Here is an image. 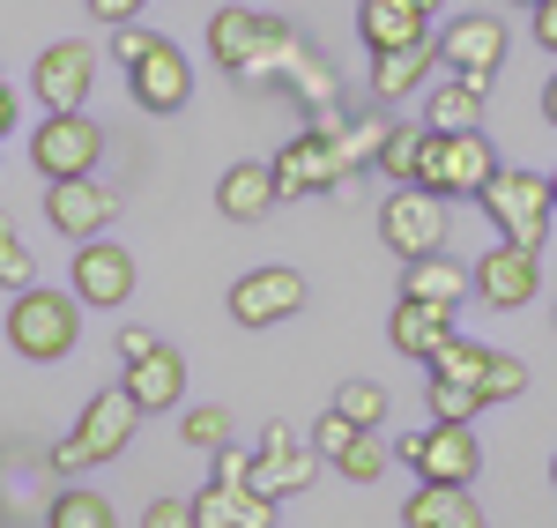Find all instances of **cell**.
<instances>
[{"label": "cell", "instance_id": "34", "mask_svg": "<svg viewBox=\"0 0 557 528\" xmlns=\"http://www.w3.org/2000/svg\"><path fill=\"white\" fill-rule=\"evenodd\" d=\"M335 469H343L349 484H380V469H386V446L372 440V432H357V440L335 454Z\"/></svg>", "mask_w": 557, "mask_h": 528}, {"label": "cell", "instance_id": "3", "mask_svg": "<svg viewBox=\"0 0 557 528\" xmlns=\"http://www.w3.org/2000/svg\"><path fill=\"white\" fill-rule=\"evenodd\" d=\"M134 425H141V402L127 395V380H120V388H104V395H89V409L75 417V432L52 446V469H60V477H75V469H97V462L127 454Z\"/></svg>", "mask_w": 557, "mask_h": 528}, {"label": "cell", "instance_id": "18", "mask_svg": "<svg viewBox=\"0 0 557 528\" xmlns=\"http://www.w3.org/2000/svg\"><path fill=\"white\" fill-rule=\"evenodd\" d=\"M475 291V268L454 261L446 246L438 254H417V261H401V298H424V306H461Z\"/></svg>", "mask_w": 557, "mask_h": 528}, {"label": "cell", "instance_id": "20", "mask_svg": "<svg viewBox=\"0 0 557 528\" xmlns=\"http://www.w3.org/2000/svg\"><path fill=\"white\" fill-rule=\"evenodd\" d=\"M454 312H461V306H424V298H401V306L386 312V343H394L401 357H417V365H424V357L454 335Z\"/></svg>", "mask_w": 557, "mask_h": 528}, {"label": "cell", "instance_id": "23", "mask_svg": "<svg viewBox=\"0 0 557 528\" xmlns=\"http://www.w3.org/2000/svg\"><path fill=\"white\" fill-rule=\"evenodd\" d=\"M424 67H438V45L431 38L394 45V52H372V97H380V105H401L409 89H424Z\"/></svg>", "mask_w": 557, "mask_h": 528}, {"label": "cell", "instance_id": "36", "mask_svg": "<svg viewBox=\"0 0 557 528\" xmlns=\"http://www.w3.org/2000/svg\"><path fill=\"white\" fill-rule=\"evenodd\" d=\"M194 521H201V528H238L231 491H223V484H201V491H194Z\"/></svg>", "mask_w": 557, "mask_h": 528}, {"label": "cell", "instance_id": "39", "mask_svg": "<svg viewBox=\"0 0 557 528\" xmlns=\"http://www.w3.org/2000/svg\"><path fill=\"white\" fill-rule=\"evenodd\" d=\"M141 528H201V521H194V499H157L141 514Z\"/></svg>", "mask_w": 557, "mask_h": 528}, {"label": "cell", "instance_id": "1", "mask_svg": "<svg viewBox=\"0 0 557 528\" xmlns=\"http://www.w3.org/2000/svg\"><path fill=\"white\" fill-rule=\"evenodd\" d=\"M209 52H215V67H231L238 83H290V67L305 60V45L275 15H260V8H215Z\"/></svg>", "mask_w": 557, "mask_h": 528}, {"label": "cell", "instance_id": "2", "mask_svg": "<svg viewBox=\"0 0 557 528\" xmlns=\"http://www.w3.org/2000/svg\"><path fill=\"white\" fill-rule=\"evenodd\" d=\"M75 335H83V298L67 306V291H15V306H8V351L30 357V365H60V357L75 351Z\"/></svg>", "mask_w": 557, "mask_h": 528}, {"label": "cell", "instance_id": "14", "mask_svg": "<svg viewBox=\"0 0 557 528\" xmlns=\"http://www.w3.org/2000/svg\"><path fill=\"white\" fill-rule=\"evenodd\" d=\"M127 89H134V105L141 112H186V97H194V67H186V52H178L172 38H157L141 60L127 67Z\"/></svg>", "mask_w": 557, "mask_h": 528}, {"label": "cell", "instance_id": "46", "mask_svg": "<svg viewBox=\"0 0 557 528\" xmlns=\"http://www.w3.org/2000/svg\"><path fill=\"white\" fill-rule=\"evenodd\" d=\"M513 8H543V0H513Z\"/></svg>", "mask_w": 557, "mask_h": 528}, {"label": "cell", "instance_id": "30", "mask_svg": "<svg viewBox=\"0 0 557 528\" xmlns=\"http://www.w3.org/2000/svg\"><path fill=\"white\" fill-rule=\"evenodd\" d=\"M417 157H424V127H386L380 172L394 179V186H409V179H417Z\"/></svg>", "mask_w": 557, "mask_h": 528}, {"label": "cell", "instance_id": "6", "mask_svg": "<svg viewBox=\"0 0 557 528\" xmlns=\"http://www.w3.org/2000/svg\"><path fill=\"white\" fill-rule=\"evenodd\" d=\"M394 454L417 469V484H475V469H483L475 425H446V417H431L424 432H409Z\"/></svg>", "mask_w": 557, "mask_h": 528}, {"label": "cell", "instance_id": "21", "mask_svg": "<svg viewBox=\"0 0 557 528\" xmlns=\"http://www.w3.org/2000/svg\"><path fill=\"white\" fill-rule=\"evenodd\" d=\"M283 201V186H275V164H231V172L215 179V209L231 223H260L268 209Z\"/></svg>", "mask_w": 557, "mask_h": 528}, {"label": "cell", "instance_id": "16", "mask_svg": "<svg viewBox=\"0 0 557 528\" xmlns=\"http://www.w3.org/2000/svg\"><path fill=\"white\" fill-rule=\"evenodd\" d=\"M38 97H45V112H83V97L89 83H97V52H89L83 38H60V45H45L38 52Z\"/></svg>", "mask_w": 557, "mask_h": 528}, {"label": "cell", "instance_id": "28", "mask_svg": "<svg viewBox=\"0 0 557 528\" xmlns=\"http://www.w3.org/2000/svg\"><path fill=\"white\" fill-rule=\"evenodd\" d=\"M475 395H483V409H491V402H520V395H528V365H520L513 351H491V357H483Z\"/></svg>", "mask_w": 557, "mask_h": 528}, {"label": "cell", "instance_id": "48", "mask_svg": "<svg viewBox=\"0 0 557 528\" xmlns=\"http://www.w3.org/2000/svg\"><path fill=\"white\" fill-rule=\"evenodd\" d=\"M550 194H557V172H550Z\"/></svg>", "mask_w": 557, "mask_h": 528}, {"label": "cell", "instance_id": "29", "mask_svg": "<svg viewBox=\"0 0 557 528\" xmlns=\"http://www.w3.org/2000/svg\"><path fill=\"white\" fill-rule=\"evenodd\" d=\"M483 357H491V351H475V343H461V335H446L424 365H431V380H469V388H475V380H483Z\"/></svg>", "mask_w": 557, "mask_h": 528}, {"label": "cell", "instance_id": "40", "mask_svg": "<svg viewBox=\"0 0 557 528\" xmlns=\"http://www.w3.org/2000/svg\"><path fill=\"white\" fill-rule=\"evenodd\" d=\"M149 351H164V343H157V335H149V328H120V365H134V357H149Z\"/></svg>", "mask_w": 557, "mask_h": 528}, {"label": "cell", "instance_id": "25", "mask_svg": "<svg viewBox=\"0 0 557 528\" xmlns=\"http://www.w3.org/2000/svg\"><path fill=\"white\" fill-rule=\"evenodd\" d=\"M483 97H491V89L461 83V75H454V83H438V89L424 97V127H438V134H469V127H483Z\"/></svg>", "mask_w": 557, "mask_h": 528}, {"label": "cell", "instance_id": "11", "mask_svg": "<svg viewBox=\"0 0 557 528\" xmlns=\"http://www.w3.org/2000/svg\"><path fill=\"white\" fill-rule=\"evenodd\" d=\"M535 291H543V254L535 246H491L483 261H475V298L491 312H520V306H535Z\"/></svg>", "mask_w": 557, "mask_h": 528}, {"label": "cell", "instance_id": "38", "mask_svg": "<svg viewBox=\"0 0 557 528\" xmlns=\"http://www.w3.org/2000/svg\"><path fill=\"white\" fill-rule=\"evenodd\" d=\"M215 484H253V454L231 440V446H215Z\"/></svg>", "mask_w": 557, "mask_h": 528}, {"label": "cell", "instance_id": "4", "mask_svg": "<svg viewBox=\"0 0 557 528\" xmlns=\"http://www.w3.org/2000/svg\"><path fill=\"white\" fill-rule=\"evenodd\" d=\"M506 172L498 164V149L483 142V134H438V127H424V157H417V179L409 186H431V194H469V201H483V186Z\"/></svg>", "mask_w": 557, "mask_h": 528}, {"label": "cell", "instance_id": "22", "mask_svg": "<svg viewBox=\"0 0 557 528\" xmlns=\"http://www.w3.org/2000/svg\"><path fill=\"white\" fill-rule=\"evenodd\" d=\"M401 521L409 528H483V506H475L469 484H417L401 499Z\"/></svg>", "mask_w": 557, "mask_h": 528}, {"label": "cell", "instance_id": "35", "mask_svg": "<svg viewBox=\"0 0 557 528\" xmlns=\"http://www.w3.org/2000/svg\"><path fill=\"white\" fill-rule=\"evenodd\" d=\"M357 432H372V425H349L343 409H327V417H320V425H312V446H320V454H327V462H335V454H343V446L357 440Z\"/></svg>", "mask_w": 557, "mask_h": 528}, {"label": "cell", "instance_id": "8", "mask_svg": "<svg viewBox=\"0 0 557 528\" xmlns=\"http://www.w3.org/2000/svg\"><path fill=\"white\" fill-rule=\"evenodd\" d=\"M275 186H283V201H298V194H343L349 186V164H343V149H335V134H320V127H305L290 134L275 157Z\"/></svg>", "mask_w": 557, "mask_h": 528}, {"label": "cell", "instance_id": "19", "mask_svg": "<svg viewBox=\"0 0 557 528\" xmlns=\"http://www.w3.org/2000/svg\"><path fill=\"white\" fill-rule=\"evenodd\" d=\"M357 38H364V52L417 45V38H431V8H417V0H364L357 8Z\"/></svg>", "mask_w": 557, "mask_h": 528}, {"label": "cell", "instance_id": "15", "mask_svg": "<svg viewBox=\"0 0 557 528\" xmlns=\"http://www.w3.org/2000/svg\"><path fill=\"white\" fill-rule=\"evenodd\" d=\"M298 306H305L298 268H253V275L231 283V320L238 328H275V320H290Z\"/></svg>", "mask_w": 557, "mask_h": 528}, {"label": "cell", "instance_id": "27", "mask_svg": "<svg viewBox=\"0 0 557 528\" xmlns=\"http://www.w3.org/2000/svg\"><path fill=\"white\" fill-rule=\"evenodd\" d=\"M238 432V417L223 409V402H201V409H186V425H178V440L194 446V454H215V446H231Z\"/></svg>", "mask_w": 557, "mask_h": 528}, {"label": "cell", "instance_id": "10", "mask_svg": "<svg viewBox=\"0 0 557 528\" xmlns=\"http://www.w3.org/2000/svg\"><path fill=\"white\" fill-rule=\"evenodd\" d=\"M438 67H454L461 83L491 89V83H498V67H506V23H498V15H461V23H446V38H438Z\"/></svg>", "mask_w": 557, "mask_h": 528}, {"label": "cell", "instance_id": "9", "mask_svg": "<svg viewBox=\"0 0 557 528\" xmlns=\"http://www.w3.org/2000/svg\"><path fill=\"white\" fill-rule=\"evenodd\" d=\"M380 238L401 261L438 254V246H446V194H431V186H394L386 209H380Z\"/></svg>", "mask_w": 557, "mask_h": 528}, {"label": "cell", "instance_id": "32", "mask_svg": "<svg viewBox=\"0 0 557 528\" xmlns=\"http://www.w3.org/2000/svg\"><path fill=\"white\" fill-rule=\"evenodd\" d=\"M335 409H343L349 425H386V388L380 380H343L335 388Z\"/></svg>", "mask_w": 557, "mask_h": 528}, {"label": "cell", "instance_id": "17", "mask_svg": "<svg viewBox=\"0 0 557 528\" xmlns=\"http://www.w3.org/2000/svg\"><path fill=\"white\" fill-rule=\"evenodd\" d=\"M75 298H83V306H127L134 298V254L127 246L83 238V246H75Z\"/></svg>", "mask_w": 557, "mask_h": 528}, {"label": "cell", "instance_id": "43", "mask_svg": "<svg viewBox=\"0 0 557 528\" xmlns=\"http://www.w3.org/2000/svg\"><path fill=\"white\" fill-rule=\"evenodd\" d=\"M15 120H23V105H15V89H8V83H0V134H8V127H15Z\"/></svg>", "mask_w": 557, "mask_h": 528}, {"label": "cell", "instance_id": "41", "mask_svg": "<svg viewBox=\"0 0 557 528\" xmlns=\"http://www.w3.org/2000/svg\"><path fill=\"white\" fill-rule=\"evenodd\" d=\"M141 8H149V0H89V15H97V23H134Z\"/></svg>", "mask_w": 557, "mask_h": 528}, {"label": "cell", "instance_id": "12", "mask_svg": "<svg viewBox=\"0 0 557 528\" xmlns=\"http://www.w3.org/2000/svg\"><path fill=\"white\" fill-rule=\"evenodd\" d=\"M120 217V194L112 186H97V179H45V223L60 231V238H104V223Z\"/></svg>", "mask_w": 557, "mask_h": 528}, {"label": "cell", "instance_id": "44", "mask_svg": "<svg viewBox=\"0 0 557 528\" xmlns=\"http://www.w3.org/2000/svg\"><path fill=\"white\" fill-rule=\"evenodd\" d=\"M543 112H550V127H557V75H550V89H543Z\"/></svg>", "mask_w": 557, "mask_h": 528}, {"label": "cell", "instance_id": "47", "mask_svg": "<svg viewBox=\"0 0 557 528\" xmlns=\"http://www.w3.org/2000/svg\"><path fill=\"white\" fill-rule=\"evenodd\" d=\"M550 484H557V462H550Z\"/></svg>", "mask_w": 557, "mask_h": 528}, {"label": "cell", "instance_id": "37", "mask_svg": "<svg viewBox=\"0 0 557 528\" xmlns=\"http://www.w3.org/2000/svg\"><path fill=\"white\" fill-rule=\"evenodd\" d=\"M149 45H157V30H141V23H112V60H120V67H134Z\"/></svg>", "mask_w": 557, "mask_h": 528}, {"label": "cell", "instance_id": "5", "mask_svg": "<svg viewBox=\"0 0 557 528\" xmlns=\"http://www.w3.org/2000/svg\"><path fill=\"white\" fill-rule=\"evenodd\" d=\"M483 217L498 223L513 246H550V223H557V194L543 172H520V164H506V172L483 186Z\"/></svg>", "mask_w": 557, "mask_h": 528}, {"label": "cell", "instance_id": "31", "mask_svg": "<svg viewBox=\"0 0 557 528\" xmlns=\"http://www.w3.org/2000/svg\"><path fill=\"white\" fill-rule=\"evenodd\" d=\"M30 275H38V261H30L23 231H15V217H0V291H30Z\"/></svg>", "mask_w": 557, "mask_h": 528}, {"label": "cell", "instance_id": "45", "mask_svg": "<svg viewBox=\"0 0 557 528\" xmlns=\"http://www.w3.org/2000/svg\"><path fill=\"white\" fill-rule=\"evenodd\" d=\"M417 8H431V15H438V8H446V0H417Z\"/></svg>", "mask_w": 557, "mask_h": 528}, {"label": "cell", "instance_id": "26", "mask_svg": "<svg viewBox=\"0 0 557 528\" xmlns=\"http://www.w3.org/2000/svg\"><path fill=\"white\" fill-rule=\"evenodd\" d=\"M45 528H120L112 521V506L97 499V491H83V484H67L52 506H45Z\"/></svg>", "mask_w": 557, "mask_h": 528}, {"label": "cell", "instance_id": "7", "mask_svg": "<svg viewBox=\"0 0 557 528\" xmlns=\"http://www.w3.org/2000/svg\"><path fill=\"white\" fill-rule=\"evenodd\" d=\"M104 157V127L89 112H45V127L30 134V164L45 179H89Z\"/></svg>", "mask_w": 557, "mask_h": 528}, {"label": "cell", "instance_id": "13", "mask_svg": "<svg viewBox=\"0 0 557 528\" xmlns=\"http://www.w3.org/2000/svg\"><path fill=\"white\" fill-rule=\"evenodd\" d=\"M320 446L298 440L290 425H268L260 432V454H253V491H268V499H290V491H305L312 477H320Z\"/></svg>", "mask_w": 557, "mask_h": 528}, {"label": "cell", "instance_id": "33", "mask_svg": "<svg viewBox=\"0 0 557 528\" xmlns=\"http://www.w3.org/2000/svg\"><path fill=\"white\" fill-rule=\"evenodd\" d=\"M431 417H446V425H475V417H483V395H475L469 380H431Z\"/></svg>", "mask_w": 557, "mask_h": 528}, {"label": "cell", "instance_id": "42", "mask_svg": "<svg viewBox=\"0 0 557 528\" xmlns=\"http://www.w3.org/2000/svg\"><path fill=\"white\" fill-rule=\"evenodd\" d=\"M535 45H543V52H557V0H543V8H535Z\"/></svg>", "mask_w": 557, "mask_h": 528}, {"label": "cell", "instance_id": "24", "mask_svg": "<svg viewBox=\"0 0 557 528\" xmlns=\"http://www.w3.org/2000/svg\"><path fill=\"white\" fill-rule=\"evenodd\" d=\"M178 388H186V357L178 351H149L127 365V395L141 402V417H157V409H172Z\"/></svg>", "mask_w": 557, "mask_h": 528}]
</instances>
